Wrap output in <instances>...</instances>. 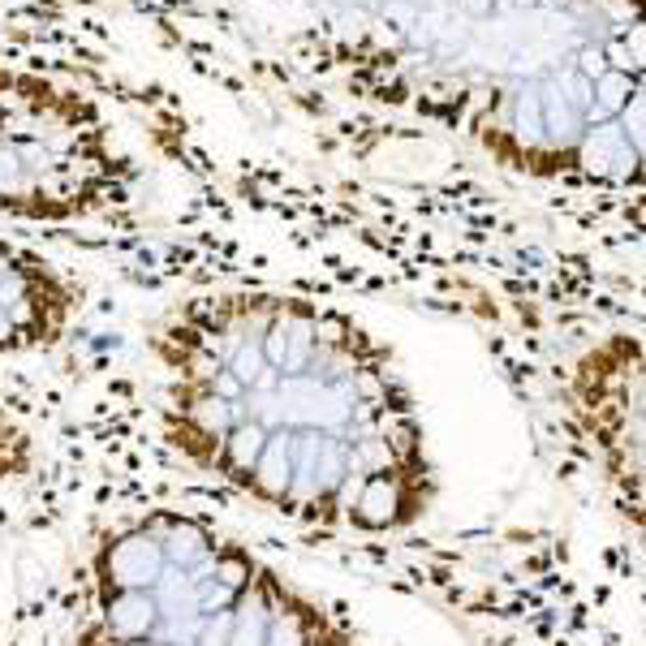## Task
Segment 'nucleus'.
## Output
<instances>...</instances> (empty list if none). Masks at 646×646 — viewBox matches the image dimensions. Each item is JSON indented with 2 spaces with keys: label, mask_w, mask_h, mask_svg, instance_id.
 I'll return each instance as SVG.
<instances>
[{
  "label": "nucleus",
  "mask_w": 646,
  "mask_h": 646,
  "mask_svg": "<svg viewBox=\"0 0 646 646\" xmlns=\"http://www.w3.org/2000/svg\"><path fill=\"white\" fill-rule=\"evenodd\" d=\"M156 418L198 474L284 522L405 535L440 474L392 345L341 302L224 284L147 324Z\"/></svg>",
  "instance_id": "f257e3e1"
},
{
  "label": "nucleus",
  "mask_w": 646,
  "mask_h": 646,
  "mask_svg": "<svg viewBox=\"0 0 646 646\" xmlns=\"http://www.w3.org/2000/svg\"><path fill=\"white\" fill-rule=\"evenodd\" d=\"M319 92L573 194L643 185V0H233Z\"/></svg>",
  "instance_id": "f03ea898"
},
{
  "label": "nucleus",
  "mask_w": 646,
  "mask_h": 646,
  "mask_svg": "<svg viewBox=\"0 0 646 646\" xmlns=\"http://www.w3.org/2000/svg\"><path fill=\"white\" fill-rule=\"evenodd\" d=\"M70 646H367L216 522L151 509L83 556Z\"/></svg>",
  "instance_id": "7ed1b4c3"
},
{
  "label": "nucleus",
  "mask_w": 646,
  "mask_h": 646,
  "mask_svg": "<svg viewBox=\"0 0 646 646\" xmlns=\"http://www.w3.org/2000/svg\"><path fill=\"white\" fill-rule=\"evenodd\" d=\"M143 198L147 164L99 95L0 61V229L112 224Z\"/></svg>",
  "instance_id": "20e7f679"
},
{
  "label": "nucleus",
  "mask_w": 646,
  "mask_h": 646,
  "mask_svg": "<svg viewBox=\"0 0 646 646\" xmlns=\"http://www.w3.org/2000/svg\"><path fill=\"white\" fill-rule=\"evenodd\" d=\"M577 440L586 444L612 509L643 531V341L638 332L595 337L564 379Z\"/></svg>",
  "instance_id": "39448f33"
},
{
  "label": "nucleus",
  "mask_w": 646,
  "mask_h": 646,
  "mask_svg": "<svg viewBox=\"0 0 646 646\" xmlns=\"http://www.w3.org/2000/svg\"><path fill=\"white\" fill-rule=\"evenodd\" d=\"M87 310V284L39 242L0 229V358L48 354Z\"/></svg>",
  "instance_id": "423d86ee"
}]
</instances>
